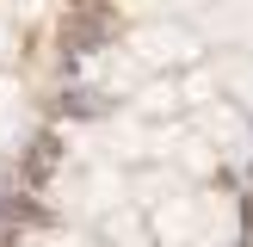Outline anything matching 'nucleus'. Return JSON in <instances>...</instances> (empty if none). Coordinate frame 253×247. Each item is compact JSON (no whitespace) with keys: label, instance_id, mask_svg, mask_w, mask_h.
Returning <instances> with one entry per match:
<instances>
[{"label":"nucleus","instance_id":"20e7f679","mask_svg":"<svg viewBox=\"0 0 253 247\" xmlns=\"http://www.w3.org/2000/svg\"><path fill=\"white\" fill-rule=\"evenodd\" d=\"M155 235L167 247H192L198 241V192H179V185H173L155 204Z\"/></svg>","mask_w":253,"mask_h":247},{"label":"nucleus","instance_id":"6e6552de","mask_svg":"<svg viewBox=\"0 0 253 247\" xmlns=\"http://www.w3.org/2000/svg\"><path fill=\"white\" fill-rule=\"evenodd\" d=\"M173 105H179L173 86H142V99H136V111H173Z\"/></svg>","mask_w":253,"mask_h":247},{"label":"nucleus","instance_id":"7ed1b4c3","mask_svg":"<svg viewBox=\"0 0 253 247\" xmlns=\"http://www.w3.org/2000/svg\"><path fill=\"white\" fill-rule=\"evenodd\" d=\"M241 235V210L229 192H198V241L192 247H235Z\"/></svg>","mask_w":253,"mask_h":247},{"label":"nucleus","instance_id":"0eeeda50","mask_svg":"<svg viewBox=\"0 0 253 247\" xmlns=\"http://www.w3.org/2000/svg\"><path fill=\"white\" fill-rule=\"evenodd\" d=\"M204 0H118V12L130 19H173V12H198Z\"/></svg>","mask_w":253,"mask_h":247},{"label":"nucleus","instance_id":"423d86ee","mask_svg":"<svg viewBox=\"0 0 253 247\" xmlns=\"http://www.w3.org/2000/svg\"><path fill=\"white\" fill-rule=\"evenodd\" d=\"M210 81H216L222 93H229L235 105H241L247 118H253V56H247V49H229V56L210 68Z\"/></svg>","mask_w":253,"mask_h":247},{"label":"nucleus","instance_id":"39448f33","mask_svg":"<svg viewBox=\"0 0 253 247\" xmlns=\"http://www.w3.org/2000/svg\"><path fill=\"white\" fill-rule=\"evenodd\" d=\"M204 37L210 43H235L253 56V0H216L204 6Z\"/></svg>","mask_w":253,"mask_h":247},{"label":"nucleus","instance_id":"1a4fd4ad","mask_svg":"<svg viewBox=\"0 0 253 247\" xmlns=\"http://www.w3.org/2000/svg\"><path fill=\"white\" fill-rule=\"evenodd\" d=\"M43 247H86L81 235H43Z\"/></svg>","mask_w":253,"mask_h":247},{"label":"nucleus","instance_id":"f03ea898","mask_svg":"<svg viewBox=\"0 0 253 247\" xmlns=\"http://www.w3.org/2000/svg\"><path fill=\"white\" fill-rule=\"evenodd\" d=\"M192 136H204L216 148V161H253V124H247L241 105H198Z\"/></svg>","mask_w":253,"mask_h":247},{"label":"nucleus","instance_id":"f257e3e1","mask_svg":"<svg viewBox=\"0 0 253 247\" xmlns=\"http://www.w3.org/2000/svg\"><path fill=\"white\" fill-rule=\"evenodd\" d=\"M124 49L142 62V74H167V68H179V62H192L198 49H204V37L185 31V25H173V19H136V31L124 37Z\"/></svg>","mask_w":253,"mask_h":247}]
</instances>
